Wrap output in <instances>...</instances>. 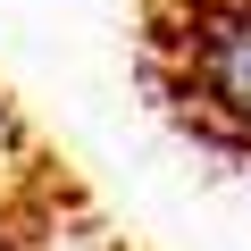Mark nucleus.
I'll use <instances>...</instances> for the list:
<instances>
[{
  "mask_svg": "<svg viewBox=\"0 0 251 251\" xmlns=\"http://www.w3.org/2000/svg\"><path fill=\"white\" fill-rule=\"evenodd\" d=\"M151 92L218 151H251V0H151Z\"/></svg>",
  "mask_w": 251,
  "mask_h": 251,
  "instance_id": "1",
  "label": "nucleus"
}]
</instances>
